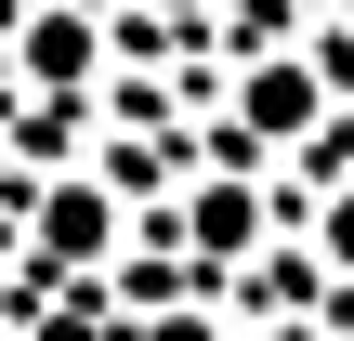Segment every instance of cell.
<instances>
[{"label": "cell", "instance_id": "1", "mask_svg": "<svg viewBox=\"0 0 354 341\" xmlns=\"http://www.w3.org/2000/svg\"><path fill=\"white\" fill-rule=\"evenodd\" d=\"M118 237H131V210H118V184H105V171H39V184H26V210H13V250H26L53 289H79L92 263H118Z\"/></svg>", "mask_w": 354, "mask_h": 341}, {"label": "cell", "instance_id": "2", "mask_svg": "<svg viewBox=\"0 0 354 341\" xmlns=\"http://www.w3.org/2000/svg\"><path fill=\"white\" fill-rule=\"evenodd\" d=\"M0 66H13V92H39V105H79V92L105 79V26H92L79 0H26V13L0 26Z\"/></svg>", "mask_w": 354, "mask_h": 341}, {"label": "cell", "instance_id": "3", "mask_svg": "<svg viewBox=\"0 0 354 341\" xmlns=\"http://www.w3.org/2000/svg\"><path fill=\"white\" fill-rule=\"evenodd\" d=\"M315 118H328L315 53H250L236 66V145H315Z\"/></svg>", "mask_w": 354, "mask_h": 341}, {"label": "cell", "instance_id": "4", "mask_svg": "<svg viewBox=\"0 0 354 341\" xmlns=\"http://www.w3.org/2000/svg\"><path fill=\"white\" fill-rule=\"evenodd\" d=\"M184 250H197V263H250V250H263V184H250V171H210V184L184 197Z\"/></svg>", "mask_w": 354, "mask_h": 341}, {"label": "cell", "instance_id": "5", "mask_svg": "<svg viewBox=\"0 0 354 341\" xmlns=\"http://www.w3.org/2000/svg\"><path fill=\"white\" fill-rule=\"evenodd\" d=\"M13 341H131V329H118V315H105V289L79 276V289H53V302H39Z\"/></svg>", "mask_w": 354, "mask_h": 341}, {"label": "cell", "instance_id": "6", "mask_svg": "<svg viewBox=\"0 0 354 341\" xmlns=\"http://www.w3.org/2000/svg\"><path fill=\"white\" fill-rule=\"evenodd\" d=\"M315 263H342V276H354V184L328 197V210H315Z\"/></svg>", "mask_w": 354, "mask_h": 341}, {"label": "cell", "instance_id": "7", "mask_svg": "<svg viewBox=\"0 0 354 341\" xmlns=\"http://www.w3.org/2000/svg\"><path fill=\"white\" fill-rule=\"evenodd\" d=\"M131 341H223V315H197V302H158V315H145Z\"/></svg>", "mask_w": 354, "mask_h": 341}, {"label": "cell", "instance_id": "8", "mask_svg": "<svg viewBox=\"0 0 354 341\" xmlns=\"http://www.w3.org/2000/svg\"><path fill=\"white\" fill-rule=\"evenodd\" d=\"M158 13H210V0H158Z\"/></svg>", "mask_w": 354, "mask_h": 341}]
</instances>
